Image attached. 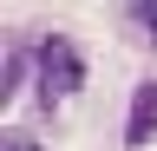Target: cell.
Returning <instances> with one entry per match:
<instances>
[{"label": "cell", "instance_id": "3957f363", "mask_svg": "<svg viewBox=\"0 0 157 151\" xmlns=\"http://www.w3.org/2000/svg\"><path fill=\"white\" fill-rule=\"evenodd\" d=\"M39 66V53H26V46H13L7 53V72H0V105H13V92H20V79Z\"/></svg>", "mask_w": 157, "mask_h": 151}, {"label": "cell", "instance_id": "277c9868", "mask_svg": "<svg viewBox=\"0 0 157 151\" xmlns=\"http://www.w3.org/2000/svg\"><path fill=\"white\" fill-rule=\"evenodd\" d=\"M124 13H131V26L157 46V0H124Z\"/></svg>", "mask_w": 157, "mask_h": 151}, {"label": "cell", "instance_id": "7a4b0ae2", "mask_svg": "<svg viewBox=\"0 0 157 151\" xmlns=\"http://www.w3.org/2000/svg\"><path fill=\"white\" fill-rule=\"evenodd\" d=\"M157 138V79H144L131 92V118H124V145L137 151V145H151Z\"/></svg>", "mask_w": 157, "mask_h": 151}, {"label": "cell", "instance_id": "6da1fadb", "mask_svg": "<svg viewBox=\"0 0 157 151\" xmlns=\"http://www.w3.org/2000/svg\"><path fill=\"white\" fill-rule=\"evenodd\" d=\"M33 53H39V66H33L39 72V105L52 112V105H66L72 92L85 85V59H78V46L66 40V33H46Z\"/></svg>", "mask_w": 157, "mask_h": 151}, {"label": "cell", "instance_id": "5b68a950", "mask_svg": "<svg viewBox=\"0 0 157 151\" xmlns=\"http://www.w3.org/2000/svg\"><path fill=\"white\" fill-rule=\"evenodd\" d=\"M0 151H39V145L26 138V131H7V138H0Z\"/></svg>", "mask_w": 157, "mask_h": 151}]
</instances>
